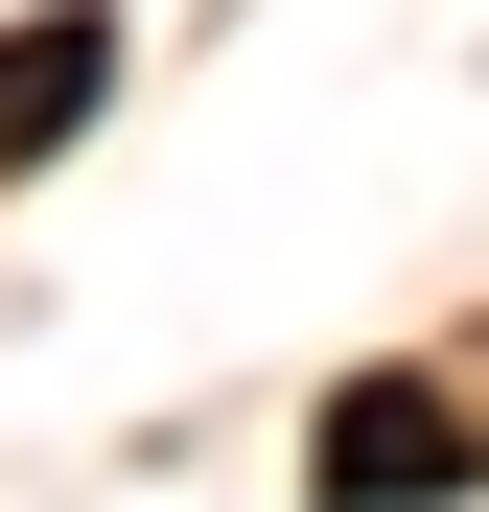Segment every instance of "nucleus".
<instances>
[{
	"instance_id": "1",
	"label": "nucleus",
	"mask_w": 489,
	"mask_h": 512,
	"mask_svg": "<svg viewBox=\"0 0 489 512\" xmlns=\"http://www.w3.org/2000/svg\"><path fill=\"white\" fill-rule=\"evenodd\" d=\"M443 489H489V419L443 373H350L326 396V512H443Z\"/></svg>"
},
{
	"instance_id": "2",
	"label": "nucleus",
	"mask_w": 489,
	"mask_h": 512,
	"mask_svg": "<svg viewBox=\"0 0 489 512\" xmlns=\"http://www.w3.org/2000/svg\"><path fill=\"white\" fill-rule=\"evenodd\" d=\"M94 94H117V0H47V24H0V163H47Z\"/></svg>"
}]
</instances>
